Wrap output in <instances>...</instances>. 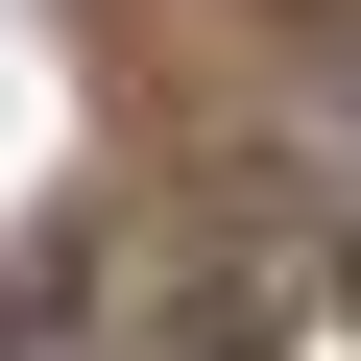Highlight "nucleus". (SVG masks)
Wrapping results in <instances>:
<instances>
[{
  "instance_id": "1",
  "label": "nucleus",
  "mask_w": 361,
  "mask_h": 361,
  "mask_svg": "<svg viewBox=\"0 0 361 361\" xmlns=\"http://www.w3.org/2000/svg\"><path fill=\"white\" fill-rule=\"evenodd\" d=\"M0 361H97V337H0Z\"/></svg>"
},
{
  "instance_id": "2",
  "label": "nucleus",
  "mask_w": 361,
  "mask_h": 361,
  "mask_svg": "<svg viewBox=\"0 0 361 361\" xmlns=\"http://www.w3.org/2000/svg\"><path fill=\"white\" fill-rule=\"evenodd\" d=\"M337 313H361V265H337Z\"/></svg>"
}]
</instances>
